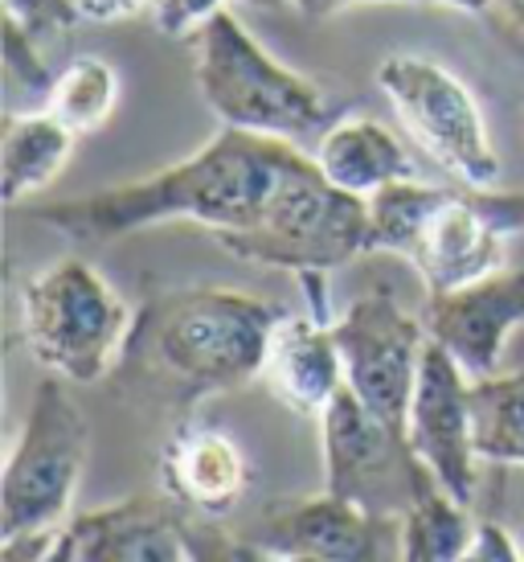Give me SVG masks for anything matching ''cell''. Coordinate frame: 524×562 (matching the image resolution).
I'll return each mask as SVG.
<instances>
[{"label":"cell","instance_id":"11","mask_svg":"<svg viewBox=\"0 0 524 562\" xmlns=\"http://www.w3.org/2000/svg\"><path fill=\"white\" fill-rule=\"evenodd\" d=\"M242 559L278 562H377L401 559V517H381L337 497L332 488L316 497L275 501L250 533Z\"/></svg>","mask_w":524,"mask_h":562},{"label":"cell","instance_id":"18","mask_svg":"<svg viewBox=\"0 0 524 562\" xmlns=\"http://www.w3.org/2000/svg\"><path fill=\"white\" fill-rule=\"evenodd\" d=\"M75 148V132L42 111H9L0 132V193L9 205L54 186Z\"/></svg>","mask_w":524,"mask_h":562},{"label":"cell","instance_id":"6","mask_svg":"<svg viewBox=\"0 0 524 562\" xmlns=\"http://www.w3.org/2000/svg\"><path fill=\"white\" fill-rule=\"evenodd\" d=\"M21 328L42 370L91 386L115 370L132 313L91 263L58 259L21 288Z\"/></svg>","mask_w":524,"mask_h":562},{"label":"cell","instance_id":"27","mask_svg":"<svg viewBox=\"0 0 524 562\" xmlns=\"http://www.w3.org/2000/svg\"><path fill=\"white\" fill-rule=\"evenodd\" d=\"M78 9L87 21H127L148 9V0H78Z\"/></svg>","mask_w":524,"mask_h":562},{"label":"cell","instance_id":"9","mask_svg":"<svg viewBox=\"0 0 524 562\" xmlns=\"http://www.w3.org/2000/svg\"><path fill=\"white\" fill-rule=\"evenodd\" d=\"M324 436V488L381 517H406L426 464L410 448L406 431L377 419L349 386L320 415Z\"/></svg>","mask_w":524,"mask_h":562},{"label":"cell","instance_id":"17","mask_svg":"<svg viewBox=\"0 0 524 562\" xmlns=\"http://www.w3.org/2000/svg\"><path fill=\"white\" fill-rule=\"evenodd\" d=\"M311 160L320 165V172L332 186L356 193V198H369L377 189H386L389 181L414 177V165L406 157V148L394 140V132L377 120H365V115L337 120L316 140Z\"/></svg>","mask_w":524,"mask_h":562},{"label":"cell","instance_id":"26","mask_svg":"<svg viewBox=\"0 0 524 562\" xmlns=\"http://www.w3.org/2000/svg\"><path fill=\"white\" fill-rule=\"evenodd\" d=\"M361 4H431V0H295L299 16H308V21H324V16L361 9Z\"/></svg>","mask_w":524,"mask_h":562},{"label":"cell","instance_id":"10","mask_svg":"<svg viewBox=\"0 0 524 562\" xmlns=\"http://www.w3.org/2000/svg\"><path fill=\"white\" fill-rule=\"evenodd\" d=\"M422 333L410 313L389 292H369L353 300L332 325L344 361V386L369 406L377 419L406 431L410 398H414L418 366H422Z\"/></svg>","mask_w":524,"mask_h":562},{"label":"cell","instance_id":"13","mask_svg":"<svg viewBox=\"0 0 524 562\" xmlns=\"http://www.w3.org/2000/svg\"><path fill=\"white\" fill-rule=\"evenodd\" d=\"M406 439L418 460L455 493L463 505L476 501V443H471V378L459 370L443 345L422 349Z\"/></svg>","mask_w":524,"mask_h":562},{"label":"cell","instance_id":"8","mask_svg":"<svg viewBox=\"0 0 524 562\" xmlns=\"http://www.w3.org/2000/svg\"><path fill=\"white\" fill-rule=\"evenodd\" d=\"M377 87L389 94L401 124L410 127V136L426 148L438 169L467 186L500 181V157L483 111L459 75L418 54H394L377 66Z\"/></svg>","mask_w":524,"mask_h":562},{"label":"cell","instance_id":"7","mask_svg":"<svg viewBox=\"0 0 524 562\" xmlns=\"http://www.w3.org/2000/svg\"><path fill=\"white\" fill-rule=\"evenodd\" d=\"M87 415L66 394L62 378H42L0 476V542L37 530H62L87 469Z\"/></svg>","mask_w":524,"mask_h":562},{"label":"cell","instance_id":"1","mask_svg":"<svg viewBox=\"0 0 524 562\" xmlns=\"http://www.w3.org/2000/svg\"><path fill=\"white\" fill-rule=\"evenodd\" d=\"M295 153L299 148L292 140L221 127L205 148L169 169L148 172L132 186L37 205L33 218L75 243L99 247L164 222H197L214 235L247 231L262 218Z\"/></svg>","mask_w":524,"mask_h":562},{"label":"cell","instance_id":"23","mask_svg":"<svg viewBox=\"0 0 524 562\" xmlns=\"http://www.w3.org/2000/svg\"><path fill=\"white\" fill-rule=\"evenodd\" d=\"M221 4L226 0H148V16H152L156 33L185 42V37H197L221 13Z\"/></svg>","mask_w":524,"mask_h":562},{"label":"cell","instance_id":"24","mask_svg":"<svg viewBox=\"0 0 524 562\" xmlns=\"http://www.w3.org/2000/svg\"><path fill=\"white\" fill-rule=\"evenodd\" d=\"M4 16L21 21L33 37H54L70 33L78 21H87L78 0H4Z\"/></svg>","mask_w":524,"mask_h":562},{"label":"cell","instance_id":"25","mask_svg":"<svg viewBox=\"0 0 524 562\" xmlns=\"http://www.w3.org/2000/svg\"><path fill=\"white\" fill-rule=\"evenodd\" d=\"M521 559V547L512 542V533L495 521H476V538L467 547V559L463 562H516Z\"/></svg>","mask_w":524,"mask_h":562},{"label":"cell","instance_id":"21","mask_svg":"<svg viewBox=\"0 0 524 562\" xmlns=\"http://www.w3.org/2000/svg\"><path fill=\"white\" fill-rule=\"evenodd\" d=\"M115 103H119V75L103 58L78 54L75 63H66V70L54 79L42 108L54 120H62L75 136H87V132L107 124Z\"/></svg>","mask_w":524,"mask_h":562},{"label":"cell","instance_id":"5","mask_svg":"<svg viewBox=\"0 0 524 562\" xmlns=\"http://www.w3.org/2000/svg\"><path fill=\"white\" fill-rule=\"evenodd\" d=\"M369 202L328 181L308 153H295L262 218L247 231L214 235L242 263L283 271H332L365 255Z\"/></svg>","mask_w":524,"mask_h":562},{"label":"cell","instance_id":"3","mask_svg":"<svg viewBox=\"0 0 524 562\" xmlns=\"http://www.w3.org/2000/svg\"><path fill=\"white\" fill-rule=\"evenodd\" d=\"M365 255H401L418 267L426 292H447L504 267V238L524 231V193L492 186L389 181L365 198Z\"/></svg>","mask_w":524,"mask_h":562},{"label":"cell","instance_id":"2","mask_svg":"<svg viewBox=\"0 0 524 562\" xmlns=\"http://www.w3.org/2000/svg\"><path fill=\"white\" fill-rule=\"evenodd\" d=\"M278 308L230 288H176L132 313L111 374L132 403L189 411L201 398L254 382Z\"/></svg>","mask_w":524,"mask_h":562},{"label":"cell","instance_id":"16","mask_svg":"<svg viewBox=\"0 0 524 562\" xmlns=\"http://www.w3.org/2000/svg\"><path fill=\"white\" fill-rule=\"evenodd\" d=\"M164 484L201 521L230 517L247 497V456L226 431L189 423L164 448Z\"/></svg>","mask_w":524,"mask_h":562},{"label":"cell","instance_id":"28","mask_svg":"<svg viewBox=\"0 0 524 562\" xmlns=\"http://www.w3.org/2000/svg\"><path fill=\"white\" fill-rule=\"evenodd\" d=\"M431 4H447V9H459V13H488L492 0H431Z\"/></svg>","mask_w":524,"mask_h":562},{"label":"cell","instance_id":"12","mask_svg":"<svg viewBox=\"0 0 524 562\" xmlns=\"http://www.w3.org/2000/svg\"><path fill=\"white\" fill-rule=\"evenodd\" d=\"M201 517L164 493H136L127 501L66 517L49 562H197Z\"/></svg>","mask_w":524,"mask_h":562},{"label":"cell","instance_id":"19","mask_svg":"<svg viewBox=\"0 0 524 562\" xmlns=\"http://www.w3.org/2000/svg\"><path fill=\"white\" fill-rule=\"evenodd\" d=\"M476 538L471 505L447 493L434 472L422 476L414 505L401 517V559L406 562H463Z\"/></svg>","mask_w":524,"mask_h":562},{"label":"cell","instance_id":"29","mask_svg":"<svg viewBox=\"0 0 524 562\" xmlns=\"http://www.w3.org/2000/svg\"><path fill=\"white\" fill-rule=\"evenodd\" d=\"M242 4H254V9H287L295 0H242Z\"/></svg>","mask_w":524,"mask_h":562},{"label":"cell","instance_id":"14","mask_svg":"<svg viewBox=\"0 0 524 562\" xmlns=\"http://www.w3.org/2000/svg\"><path fill=\"white\" fill-rule=\"evenodd\" d=\"M422 325L467 378L500 374L504 341L524 325V267H495L463 288L431 292Z\"/></svg>","mask_w":524,"mask_h":562},{"label":"cell","instance_id":"15","mask_svg":"<svg viewBox=\"0 0 524 562\" xmlns=\"http://www.w3.org/2000/svg\"><path fill=\"white\" fill-rule=\"evenodd\" d=\"M259 378L292 415L320 419L328 403L344 391V361L332 325L320 316L278 313Z\"/></svg>","mask_w":524,"mask_h":562},{"label":"cell","instance_id":"22","mask_svg":"<svg viewBox=\"0 0 524 562\" xmlns=\"http://www.w3.org/2000/svg\"><path fill=\"white\" fill-rule=\"evenodd\" d=\"M4 79L21 87L25 94L33 99H42L46 103L49 87L58 75H49V66L42 63V54H37V37H33L21 21L13 16H4Z\"/></svg>","mask_w":524,"mask_h":562},{"label":"cell","instance_id":"20","mask_svg":"<svg viewBox=\"0 0 524 562\" xmlns=\"http://www.w3.org/2000/svg\"><path fill=\"white\" fill-rule=\"evenodd\" d=\"M471 443L479 460L524 464V370L471 378Z\"/></svg>","mask_w":524,"mask_h":562},{"label":"cell","instance_id":"4","mask_svg":"<svg viewBox=\"0 0 524 562\" xmlns=\"http://www.w3.org/2000/svg\"><path fill=\"white\" fill-rule=\"evenodd\" d=\"M193 79L221 127H242L292 144L324 136L332 127L320 87L275 63L226 9L197 33Z\"/></svg>","mask_w":524,"mask_h":562}]
</instances>
